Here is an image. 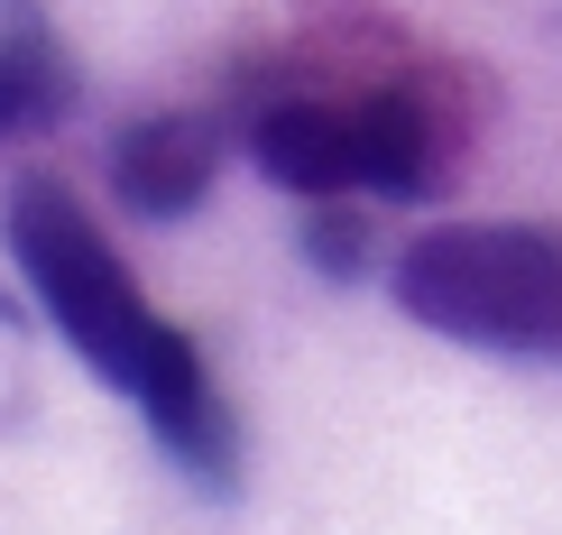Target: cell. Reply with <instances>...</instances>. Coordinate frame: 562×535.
<instances>
[{"label": "cell", "instance_id": "6da1fadb", "mask_svg": "<svg viewBox=\"0 0 562 535\" xmlns=\"http://www.w3.org/2000/svg\"><path fill=\"white\" fill-rule=\"evenodd\" d=\"M0 241H10V268L29 277L37 314L65 333V352L148 415L157 453H167L203 499L240 490V434H231V406H222L213 369H203V352L148 305V296H138V277L111 259V241L92 231L75 185L65 176H19L10 203H0Z\"/></svg>", "mask_w": 562, "mask_h": 535}, {"label": "cell", "instance_id": "7a4b0ae2", "mask_svg": "<svg viewBox=\"0 0 562 535\" xmlns=\"http://www.w3.org/2000/svg\"><path fill=\"white\" fill-rule=\"evenodd\" d=\"M240 148L277 194L333 203V194H379V203H425L452 167V121L425 75H396L369 92H259L240 102Z\"/></svg>", "mask_w": 562, "mask_h": 535}, {"label": "cell", "instance_id": "3957f363", "mask_svg": "<svg viewBox=\"0 0 562 535\" xmlns=\"http://www.w3.org/2000/svg\"><path fill=\"white\" fill-rule=\"evenodd\" d=\"M406 323L498 360H562V231L544 222H442L387 259Z\"/></svg>", "mask_w": 562, "mask_h": 535}, {"label": "cell", "instance_id": "277c9868", "mask_svg": "<svg viewBox=\"0 0 562 535\" xmlns=\"http://www.w3.org/2000/svg\"><path fill=\"white\" fill-rule=\"evenodd\" d=\"M222 148L231 138H222V121H203V111H148V121H130L111 138V194H121V213H138V222H184L213 194Z\"/></svg>", "mask_w": 562, "mask_h": 535}, {"label": "cell", "instance_id": "5b68a950", "mask_svg": "<svg viewBox=\"0 0 562 535\" xmlns=\"http://www.w3.org/2000/svg\"><path fill=\"white\" fill-rule=\"evenodd\" d=\"M75 102H83V75L46 19V0H0V148L75 121Z\"/></svg>", "mask_w": 562, "mask_h": 535}, {"label": "cell", "instance_id": "8992f818", "mask_svg": "<svg viewBox=\"0 0 562 535\" xmlns=\"http://www.w3.org/2000/svg\"><path fill=\"white\" fill-rule=\"evenodd\" d=\"M369 213L350 194H333V203H314V222H304V268L314 277H333V287H350V277H369Z\"/></svg>", "mask_w": 562, "mask_h": 535}, {"label": "cell", "instance_id": "52a82bcc", "mask_svg": "<svg viewBox=\"0 0 562 535\" xmlns=\"http://www.w3.org/2000/svg\"><path fill=\"white\" fill-rule=\"evenodd\" d=\"M553 37H562V10H553Z\"/></svg>", "mask_w": 562, "mask_h": 535}]
</instances>
